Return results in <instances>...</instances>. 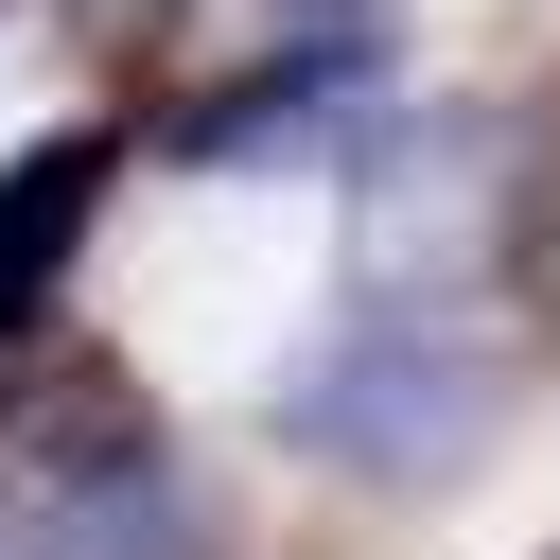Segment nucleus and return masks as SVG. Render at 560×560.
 I'll list each match as a JSON object with an SVG mask.
<instances>
[{
    "instance_id": "1",
    "label": "nucleus",
    "mask_w": 560,
    "mask_h": 560,
    "mask_svg": "<svg viewBox=\"0 0 560 560\" xmlns=\"http://www.w3.org/2000/svg\"><path fill=\"white\" fill-rule=\"evenodd\" d=\"M490 420H508V368L455 350V332L402 315V298H368V315H350L332 350H298V385H280V438L332 455L350 490H455V472L490 455Z\"/></svg>"
},
{
    "instance_id": "2",
    "label": "nucleus",
    "mask_w": 560,
    "mask_h": 560,
    "mask_svg": "<svg viewBox=\"0 0 560 560\" xmlns=\"http://www.w3.org/2000/svg\"><path fill=\"white\" fill-rule=\"evenodd\" d=\"M542 140L508 122V105H438V122H402L368 175H350V280L368 298H402V315H438V298H472L508 245H525V175Z\"/></svg>"
},
{
    "instance_id": "3",
    "label": "nucleus",
    "mask_w": 560,
    "mask_h": 560,
    "mask_svg": "<svg viewBox=\"0 0 560 560\" xmlns=\"http://www.w3.org/2000/svg\"><path fill=\"white\" fill-rule=\"evenodd\" d=\"M158 455H175V438H158V402H140L122 350H35V368L0 385V472L52 490V508H88V490H122V472H158Z\"/></svg>"
},
{
    "instance_id": "4",
    "label": "nucleus",
    "mask_w": 560,
    "mask_h": 560,
    "mask_svg": "<svg viewBox=\"0 0 560 560\" xmlns=\"http://www.w3.org/2000/svg\"><path fill=\"white\" fill-rule=\"evenodd\" d=\"M105 175H122L105 122H52L35 158H0V350L70 298V262H88V228H105Z\"/></svg>"
},
{
    "instance_id": "5",
    "label": "nucleus",
    "mask_w": 560,
    "mask_h": 560,
    "mask_svg": "<svg viewBox=\"0 0 560 560\" xmlns=\"http://www.w3.org/2000/svg\"><path fill=\"white\" fill-rule=\"evenodd\" d=\"M350 88H368V35H350V18H298V52H280V70H245V88H192V105H175V158L245 175V158H280L298 122H332Z\"/></svg>"
},
{
    "instance_id": "6",
    "label": "nucleus",
    "mask_w": 560,
    "mask_h": 560,
    "mask_svg": "<svg viewBox=\"0 0 560 560\" xmlns=\"http://www.w3.org/2000/svg\"><path fill=\"white\" fill-rule=\"evenodd\" d=\"M210 542H228V508H210V490H175V455L70 508V560H210Z\"/></svg>"
},
{
    "instance_id": "7",
    "label": "nucleus",
    "mask_w": 560,
    "mask_h": 560,
    "mask_svg": "<svg viewBox=\"0 0 560 560\" xmlns=\"http://www.w3.org/2000/svg\"><path fill=\"white\" fill-rule=\"evenodd\" d=\"M52 18H70V35H88V52H158V35H175V18H192V0H52Z\"/></svg>"
},
{
    "instance_id": "8",
    "label": "nucleus",
    "mask_w": 560,
    "mask_h": 560,
    "mask_svg": "<svg viewBox=\"0 0 560 560\" xmlns=\"http://www.w3.org/2000/svg\"><path fill=\"white\" fill-rule=\"evenodd\" d=\"M0 560H70V525H52V490H18V472H0Z\"/></svg>"
},
{
    "instance_id": "9",
    "label": "nucleus",
    "mask_w": 560,
    "mask_h": 560,
    "mask_svg": "<svg viewBox=\"0 0 560 560\" xmlns=\"http://www.w3.org/2000/svg\"><path fill=\"white\" fill-rule=\"evenodd\" d=\"M298 18H350V35H368V18H385V0H298Z\"/></svg>"
},
{
    "instance_id": "10",
    "label": "nucleus",
    "mask_w": 560,
    "mask_h": 560,
    "mask_svg": "<svg viewBox=\"0 0 560 560\" xmlns=\"http://www.w3.org/2000/svg\"><path fill=\"white\" fill-rule=\"evenodd\" d=\"M0 52H18V0H0Z\"/></svg>"
},
{
    "instance_id": "11",
    "label": "nucleus",
    "mask_w": 560,
    "mask_h": 560,
    "mask_svg": "<svg viewBox=\"0 0 560 560\" xmlns=\"http://www.w3.org/2000/svg\"><path fill=\"white\" fill-rule=\"evenodd\" d=\"M542 560H560V542H542Z\"/></svg>"
}]
</instances>
